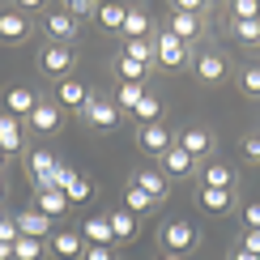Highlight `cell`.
Wrapping results in <instances>:
<instances>
[{
	"label": "cell",
	"instance_id": "60d3db41",
	"mask_svg": "<svg viewBox=\"0 0 260 260\" xmlns=\"http://www.w3.org/2000/svg\"><path fill=\"white\" fill-rule=\"evenodd\" d=\"M64 5H69L73 17H77V13H99V5H94V0H64Z\"/></svg>",
	"mask_w": 260,
	"mask_h": 260
},
{
	"label": "cell",
	"instance_id": "f6af8a7d",
	"mask_svg": "<svg viewBox=\"0 0 260 260\" xmlns=\"http://www.w3.org/2000/svg\"><path fill=\"white\" fill-rule=\"evenodd\" d=\"M30 9H43V0H17V13H30Z\"/></svg>",
	"mask_w": 260,
	"mask_h": 260
},
{
	"label": "cell",
	"instance_id": "1f68e13d",
	"mask_svg": "<svg viewBox=\"0 0 260 260\" xmlns=\"http://www.w3.org/2000/svg\"><path fill=\"white\" fill-rule=\"evenodd\" d=\"M124 209L137 218V213H149V209H154V201H149L145 192L137 188V183H128V192H124Z\"/></svg>",
	"mask_w": 260,
	"mask_h": 260
},
{
	"label": "cell",
	"instance_id": "3957f363",
	"mask_svg": "<svg viewBox=\"0 0 260 260\" xmlns=\"http://www.w3.org/2000/svg\"><path fill=\"white\" fill-rule=\"evenodd\" d=\"M197 243H201V235H197V226H192V222H167V226H162V247H167V252L188 256Z\"/></svg>",
	"mask_w": 260,
	"mask_h": 260
},
{
	"label": "cell",
	"instance_id": "ab89813d",
	"mask_svg": "<svg viewBox=\"0 0 260 260\" xmlns=\"http://www.w3.org/2000/svg\"><path fill=\"white\" fill-rule=\"evenodd\" d=\"M243 226H247V231H260V201H252L243 209Z\"/></svg>",
	"mask_w": 260,
	"mask_h": 260
},
{
	"label": "cell",
	"instance_id": "277c9868",
	"mask_svg": "<svg viewBox=\"0 0 260 260\" xmlns=\"http://www.w3.org/2000/svg\"><path fill=\"white\" fill-rule=\"evenodd\" d=\"M47 252L56 256V260H81V252H85L81 231H69V226L51 231V235H47Z\"/></svg>",
	"mask_w": 260,
	"mask_h": 260
},
{
	"label": "cell",
	"instance_id": "ac0fdd59",
	"mask_svg": "<svg viewBox=\"0 0 260 260\" xmlns=\"http://www.w3.org/2000/svg\"><path fill=\"white\" fill-rule=\"evenodd\" d=\"M85 99H90V90H85L81 81H73V77H64L56 85V107H69V111H81Z\"/></svg>",
	"mask_w": 260,
	"mask_h": 260
},
{
	"label": "cell",
	"instance_id": "8d00e7d4",
	"mask_svg": "<svg viewBox=\"0 0 260 260\" xmlns=\"http://www.w3.org/2000/svg\"><path fill=\"white\" fill-rule=\"evenodd\" d=\"M81 260H120V256H115V247H103V243H85Z\"/></svg>",
	"mask_w": 260,
	"mask_h": 260
},
{
	"label": "cell",
	"instance_id": "5b68a950",
	"mask_svg": "<svg viewBox=\"0 0 260 260\" xmlns=\"http://www.w3.org/2000/svg\"><path fill=\"white\" fill-rule=\"evenodd\" d=\"M39 64H43V73L47 77H69L73 73V64H77V51H69L64 43H51V47H43V56H39Z\"/></svg>",
	"mask_w": 260,
	"mask_h": 260
},
{
	"label": "cell",
	"instance_id": "d590c367",
	"mask_svg": "<svg viewBox=\"0 0 260 260\" xmlns=\"http://www.w3.org/2000/svg\"><path fill=\"white\" fill-rule=\"evenodd\" d=\"M231 17H260V0H231Z\"/></svg>",
	"mask_w": 260,
	"mask_h": 260
},
{
	"label": "cell",
	"instance_id": "d6986e66",
	"mask_svg": "<svg viewBox=\"0 0 260 260\" xmlns=\"http://www.w3.org/2000/svg\"><path fill=\"white\" fill-rule=\"evenodd\" d=\"M197 205L205 213H231L235 209V197H231V188H201L197 192Z\"/></svg>",
	"mask_w": 260,
	"mask_h": 260
},
{
	"label": "cell",
	"instance_id": "603a6c76",
	"mask_svg": "<svg viewBox=\"0 0 260 260\" xmlns=\"http://www.w3.org/2000/svg\"><path fill=\"white\" fill-rule=\"evenodd\" d=\"M171 35H175V39H183V43H192V39H197L201 35V17L197 13H171Z\"/></svg>",
	"mask_w": 260,
	"mask_h": 260
},
{
	"label": "cell",
	"instance_id": "4316f807",
	"mask_svg": "<svg viewBox=\"0 0 260 260\" xmlns=\"http://www.w3.org/2000/svg\"><path fill=\"white\" fill-rule=\"evenodd\" d=\"M231 183H235V171L226 167V162H209V167H205L201 188H231Z\"/></svg>",
	"mask_w": 260,
	"mask_h": 260
},
{
	"label": "cell",
	"instance_id": "ee69618b",
	"mask_svg": "<svg viewBox=\"0 0 260 260\" xmlns=\"http://www.w3.org/2000/svg\"><path fill=\"white\" fill-rule=\"evenodd\" d=\"M201 9H205L201 0H175V13H197L201 17Z\"/></svg>",
	"mask_w": 260,
	"mask_h": 260
},
{
	"label": "cell",
	"instance_id": "4dcf8cb0",
	"mask_svg": "<svg viewBox=\"0 0 260 260\" xmlns=\"http://www.w3.org/2000/svg\"><path fill=\"white\" fill-rule=\"evenodd\" d=\"M133 115H137L141 124H154V120H162V99H158V94H149V90H145V99L137 103V111H133Z\"/></svg>",
	"mask_w": 260,
	"mask_h": 260
},
{
	"label": "cell",
	"instance_id": "e0dca14e",
	"mask_svg": "<svg viewBox=\"0 0 260 260\" xmlns=\"http://www.w3.org/2000/svg\"><path fill=\"white\" fill-rule=\"evenodd\" d=\"M128 183H137V188L145 192V197L154 201V205H158V201H167V192H171V188H167V175H162V171H137V175L128 179Z\"/></svg>",
	"mask_w": 260,
	"mask_h": 260
},
{
	"label": "cell",
	"instance_id": "2e32d148",
	"mask_svg": "<svg viewBox=\"0 0 260 260\" xmlns=\"http://www.w3.org/2000/svg\"><path fill=\"white\" fill-rule=\"evenodd\" d=\"M47 35L69 47V43L77 39V17H73L69 9H56V13H47Z\"/></svg>",
	"mask_w": 260,
	"mask_h": 260
},
{
	"label": "cell",
	"instance_id": "bcb514c9",
	"mask_svg": "<svg viewBox=\"0 0 260 260\" xmlns=\"http://www.w3.org/2000/svg\"><path fill=\"white\" fill-rule=\"evenodd\" d=\"M231 260H260V256H252V252H243V247H235V256Z\"/></svg>",
	"mask_w": 260,
	"mask_h": 260
},
{
	"label": "cell",
	"instance_id": "d6a6232c",
	"mask_svg": "<svg viewBox=\"0 0 260 260\" xmlns=\"http://www.w3.org/2000/svg\"><path fill=\"white\" fill-rule=\"evenodd\" d=\"M64 197H69V205H85V201L94 197V183L85 179V175H77V179L69 183V188H64Z\"/></svg>",
	"mask_w": 260,
	"mask_h": 260
},
{
	"label": "cell",
	"instance_id": "9a60e30c",
	"mask_svg": "<svg viewBox=\"0 0 260 260\" xmlns=\"http://www.w3.org/2000/svg\"><path fill=\"white\" fill-rule=\"evenodd\" d=\"M77 231H81V239H85V243H103V247H111V243H115V235H111V218H107V213H94V218H85Z\"/></svg>",
	"mask_w": 260,
	"mask_h": 260
},
{
	"label": "cell",
	"instance_id": "9c48e42d",
	"mask_svg": "<svg viewBox=\"0 0 260 260\" xmlns=\"http://www.w3.org/2000/svg\"><path fill=\"white\" fill-rule=\"evenodd\" d=\"M175 145H179V149H188L192 158H205V154L213 149V133H209V128H197V124H188V128H179Z\"/></svg>",
	"mask_w": 260,
	"mask_h": 260
},
{
	"label": "cell",
	"instance_id": "6da1fadb",
	"mask_svg": "<svg viewBox=\"0 0 260 260\" xmlns=\"http://www.w3.org/2000/svg\"><path fill=\"white\" fill-rule=\"evenodd\" d=\"M56 167H60V158L51 149H30L26 154V175L35 188H56Z\"/></svg>",
	"mask_w": 260,
	"mask_h": 260
},
{
	"label": "cell",
	"instance_id": "f1b7e54d",
	"mask_svg": "<svg viewBox=\"0 0 260 260\" xmlns=\"http://www.w3.org/2000/svg\"><path fill=\"white\" fill-rule=\"evenodd\" d=\"M124 39H145L149 35V17L141 13V9H128V17H124V30H120Z\"/></svg>",
	"mask_w": 260,
	"mask_h": 260
},
{
	"label": "cell",
	"instance_id": "44dd1931",
	"mask_svg": "<svg viewBox=\"0 0 260 260\" xmlns=\"http://www.w3.org/2000/svg\"><path fill=\"white\" fill-rule=\"evenodd\" d=\"M30 124H35V133H56L60 128V107L56 103H35V111H30Z\"/></svg>",
	"mask_w": 260,
	"mask_h": 260
},
{
	"label": "cell",
	"instance_id": "8992f818",
	"mask_svg": "<svg viewBox=\"0 0 260 260\" xmlns=\"http://www.w3.org/2000/svg\"><path fill=\"white\" fill-rule=\"evenodd\" d=\"M137 145L145 149V154H167L171 145H175V137H171V128L162 124V120H154V124H141V133H137Z\"/></svg>",
	"mask_w": 260,
	"mask_h": 260
},
{
	"label": "cell",
	"instance_id": "7a4b0ae2",
	"mask_svg": "<svg viewBox=\"0 0 260 260\" xmlns=\"http://www.w3.org/2000/svg\"><path fill=\"white\" fill-rule=\"evenodd\" d=\"M154 60L162 69H183V60H188V43L175 39L171 30H158L154 35Z\"/></svg>",
	"mask_w": 260,
	"mask_h": 260
},
{
	"label": "cell",
	"instance_id": "681fc988",
	"mask_svg": "<svg viewBox=\"0 0 260 260\" xmlns=\"http://www.w3.org/2000/svg\"><path fill=\"white\" fill-rule=\"evenodd\" d=\"M0 201H5V179H0Z\"/></svg>",
	"mask_w": 260,
	"mask_h": 260
},
{
	"label": "cell",
	"instance_id": "4fadbf2b",
	"mask_svg": "<svg viewBox=\"0 0 260 260\" xmlns=\"http://www.w3.org/2000/svg\"><path fill=\"white\" fill-rule=\"evenodd\" d=\"M192 171H197V158H192L188 149L171 145L167 154H162V175H171V179H188Z\"/></svg>",
	"mask_w": 260,
	"mask_h": 260
},
{
	"label": "cell",
	"instance_id": "f546056e",
	"mask_svg": "<svg viewBox=\"0 0 260 260\" xmlns=\"http://www.w3.org/2000/svg\"><path fill=\"white\" fill-rule=\"evenodd\" d=\"M145 69H149V64H141V60H133V56H124V51H120V60H115V73H120V81H145Z\"/></svg>",
	"mask_w": 260,
	"mask_h": 260
},
{
	"label": "cell",
	"instance_id": "7bdbcfd3",
	"mask_svg": "<svg viewBox=\"0 0 260 260\" xmlns=\"http://www.w3.org/2000/svg\"><path fill=\"white\" fill-rule=\"evenodd\" d=\"M243 154L252 158V162H260V133H252V137L243 141Z\"/></svg>",
	"mask_w": 260,
	"mask_h": 260
},
{
	"label": "cell",
	"instance_id": "484cf974",
	"mask_svg": "<svg viewBox=\"0 0 260 260\" xmlns=\"http://www.w3.org/2000/svg\"><path fill=\"white\" fill-rule=\"evenodd\" d=\"M124 17H128V9L115 5V0H103L99 5V26L103 30H124Z\"/></svg>",
	"mask_w": 260,
	"mask_h": 260
},
{
	"label": "cell",
	"instance_id": "ffe728a7",
	"mask_svg": "<svg viewBox=\"0 0 260 260\" xmlns=\"http://www.w3.org/2000/svg\"><path fill=\"white\" fill-rule=\"evenodd\" d=\"M21 145H26V137H21V120H13L9 111H0V149H5V154H17Z\"/></svg>",
	"mask_w": 260,
	"mask_h": 260
},
{
	"label": "cell",
	"instance_id": "f907efd6",
	"mask_svg": "<svg viewBox=\"0 0 260 260\" xmlns=\"http://www.w3.org/2000/svg\"><path fill=\"white\" fill-rule=\"evenodd\" d=\"M5 158H9V154H5V149H0V167H5Z\"/></svg>",
	"mask_w": 260,
	"mask_h": 260
},
{
	"label": "cell",
	"instance_id": "ba28073f",
	"mask_svg": "<svg viewBox=\"0 0 260 260\" xmlns=\"http://www.w3.org/2000/svg\"><path fill=\"white\" fill-rule=\"evenodd\" d=\"M81 115H85V124H94V128H115V124H120V107L107 103V99H94V94L85 99Z\"/></svg>",
	"mask_w": 260,
	"mask_h": 260
},
{
	"label": "cell",
	"instance_id": "e575fe53",
	"mask_svg": "<svg viewBox=\"0 0 260 260\" xmlns=\"http://www.w3.org/2000/svg\"><path fill=\"white\" fill-rule=\"evenodd\" d=\"M239 85H243V94H247V99H260V64H252V69H243Z\"/></svg>",
	"mask_w": 260,
	"mask_h": 260
},
{
	"label": "cell",
	"instance_id": "7c38bea8",
	"mask_svg": "<svg viewBox=\"0 0 260 260\" xmlns=\"http://www.w3.org/2000/svg\"><path fill=\"white\" fill-rule=\"evenodd\" d=\"M30 209L47 213V218L56 222V218H64V213H69V197H64L60 188H35V205H30Z\"/></svg>",
	"mask_w": 260,
	"mask_h": 260
},
{
	"label": "cell",
	"instance_id": "836d02e7",
	"mask_svg": "<svg viewBox=\"0 0 260 260\" xmlns=\"http://www.w3.org/2000/svg\"><path fill=\"white\" fill-rule=\"evenodd\" d=\"M124 56L149 64V60H154V43H145V39H128V43H124Z\"/></svg>",
	"mask_w": 260,
	"mask_h": 260
},
{
	"label": "cell",
	"instance_id": "74e56055",
	"mask_svg": "<svg viewBox=\"0 0 260 260\" xmlns=\"http://www.w3.org/2000/svg\"><path fill=\"white\" fill-rule=\"evenodd\" d=\"M17 239H21V235H17V222H13V218H0V243L13 247Z\"/></svg>",
	"mask_w": 260,
	"mask_h": 260
},
{
	"label": "cell",
	"instance_id": "b9f144b4",
	"mask_svg": "<svg viewBox=\"0 0 260 260\" xmlns=\"http://www.w3.org/2000/svg\"><path fill=\"white\" fill-rule=\"evenodd\" d=\"M243 252H252V256H260V231H243Z\"/></svg>",
	"mask_w": 260,
	"mask_h": 260
},
{
	"label": "cell",
	"instance_id": "8fae6325",
	"mask_svg": "<svg viewBox=\"0 0 260 260\" xmlns=\"http://www.w3.org/2000/svg\"><path fill=\"white\" fill-rule=\"evenodd\" d=\"M13 222H17V235H26V239H47V235L56 231L51 218H47V213H39V209H21Z\"/></svg>",
	"mask_w": 260,
	"mask_h": 260
},
{
	"label": "cell",
	"instance_id": "83f0119b",
	"mask_svg": "<svg viewBox=\"0 0 260 260\" xmlns=\"http://www.w3.org/2000/svg\"><path fill=\"white\" fill-rule=\"evenodd\" d=\"M43 256H47V243L43 239H26V235H21L13 243V260H43Z\"/></svg>",
	"mask_w": 260,
	"mask_h": 260
},
{
	"label": "cell",
	"instance_id": "5bb4252c",
	"mask_svg": "<svg viewBox=\"0 0 260 260\" xmlns=\"http://www.w3.org/2000/svg\"><path fill=\"white\" fill-rule=\"evenodd\" d=\"M226 60H222V51H201L197 56V77L205 81V85H218V81H226Z\"/></svg>",
	"mask_w": 260,
	"mask_h": 260
},
{
	"label": "cell",
	"instance_id": "816d5d0a",
	"mask_svg": "<svg viewBox=\"0 0 260 260\" xmlns=\"http://www.w3.org/2000/svg\"><path fill=\"white\" fill-rule=\"evenodd\" d=\"M201 5H205V9H209V5H213V0H201Z\"/></svg>",
	"mask_w": 260,
	"mask_h": 260
},
{
	"label": "cell",
	"instance_id": "c3c4849f",
	"mask_svg": "<svg viewBox=\"0 0 260 260\" xmlns=\"http://www.w3.org/2000/svg\"><path fill=\"white\" fill-rule=\"evenodd\" d=\"M158 260H183V256H179V252H162Z\"/></svg>",
	"mask_w": 260,
	"mask_h": 260
},
{
	"label": "cell",
	"instance_id": "f35d334b",
	"mask_svg": "<svg viewBox=\"0 0 260 260\" xmlns=\"http://www.w3.org/2000/svg\"><path fill=\"white\" fill-rule=\"evenodd\" d=\"M73 179H77V171H73V167H69V162H60V167H56V188L64 192V188H69V183H73Z\"/></svg>",
	"mask_w": 260,
	"mask_h": 260
},
{
	"label": "cell",
	"instance_id": "52a82bcc",
	"mask_svg": "<svg viewBox=\"0 0 260 260\" xmlns=\"http://www.w3.org/2000/svg\"><path fill=\"white\" fill-rule=\"evenodd\" d=\"M30 39V17L17 9H0V43H26Z\"/></svg>",
	"mask_w": 260,
	"mask_h": 260
},
{
	"label": "cell",
	"instance_id": "30bf717a",
	"mask_svg": "<svg viewBox=\"0 0 260 260\" xmlns=\"http://www.w3.org/2000/svg\"><path fill=\"white\" fill-rule=\"evenodd\" d=\"M35 103H39V94L30 90V85H9V94H5V111L13 115V120H30Z\"/></svg>",
	"mask_w": 260,
	"mask_h": 260
},
{
	"label": "cell",
	"instance_id": "cb8c5ba5",
	"mask_svg": "<svg viewBox=\"0 0 260 260\" xmlns=\"http://www.w3.org/2000/svg\"><path fill=\"white\" fill-rule=\"evenodd\" d=\"M141 99H145V85L141 81H120L115 85V107H120V111H137Z\"/></svg>",
	"mask_w": 260,
	"mask_h": 260
},
{
	"label": "cell",
	"instance_id": "7dc6e473",
	"mask_svg": "<svg viewBox=\"0 0 260 260\" xmlns=\"http://www.w3.org/2000/svg\"><path fill=\"white\" fill-rule=\"evenodd\" d=\"M0 260H13V247L9 243H0Z\"/></svg>",
	"mask_w": 260,
	"mask_h": 260
},
{
	"label": "cell",
	"instance_id": "7402d4cb",
	"mask_svg": "<svg viewBox=\"0 0 260 260\" xmlns=\"http://www.w3.org/2000/svg\"><path fill=\"white\" fill-rule=\"evenodd\" d=\"M231 35L243 47H260V17H231Z\"/></svg>",
	"mask_w": 260,
	"mask_h": 260
},
{
	"label": "cell",
	"instance_id": "d4e9b609",
	"mask_svg": "<svg viewBox=\"0 0 260 260\" xmlns=\"http://www.w3.org/2000/svg\"><path fill=\"white\" fill-rule=\"evenodd\" d=\"M111 218V235H115V243H128V239H137V218L128 209H115V213H107Z\"/></svg>",
	"mask_w": 260,
	"mask_h": 260
}]
</instances>
